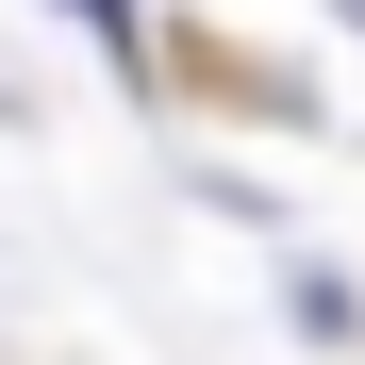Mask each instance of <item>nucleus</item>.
Listing matches in <instances>:
<instances>
[{"label": "nucleus", "mask_w": 365, "mask_h": 365, "mask_svg": "<svg viewBox=\"0 0 365 365\" xmlns=\"http://www.w3.org/2000/svg\"><path fill=\"white\" fill-rule=\"evenodd\" d=\"M332 17H349V34H365V0H332Z\"/></svg>", "instance_id": "nucleus-1"}]
</instances>
